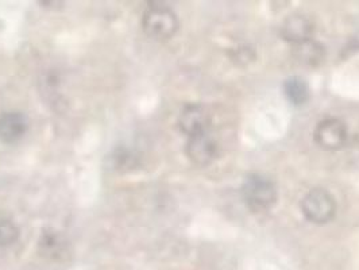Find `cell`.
Segmentation results:
<instances>
[{"instance_id": "6da1fadb", "label": "cell", "mask_w": 359, "mask_h": 270, "mask_svg": "<svg viewBox=\"0 0 359 270\" xmlns=\"http://www.w3.org/2000/svg\"><path fill=\"white\" fill-rule=\"evenodd\" d=\"M144 34L157 41H166L179 30V19L168 6L162 3H149L142 18Z\"/></svg>"}, {"instance_id": "7a4b0ae2", "label": "cell", "mask_w": 359, "mask_h": 270, "mask_svg": "<svg viewBox=\"0 0 359 270\" xmlns=\"http://www.w3.org/2000/svg\"><path fill=\"white\" fill-rule=\"evenodd\" d=\"M242 195L248 207L255 212L268 211L277 200L274 184L261 175H252L246 179L242 187Z\"/></svg>"}, {"instance_id": "3957f363", "label": "cell", "mask_w": 359, "mask_h": 270, "mask_svg": "<svg viewBox=\"0 0 359 270\" xmlns=\"http://www.w3.org/2000/svg\"><path fill=\"white\" fill-rule=\"evenodd\" d=\"M302 210L308 220L323 224L335 216L337 204L330 192L322 188H315L303 198Z\"/></svg>"}, {"instance_id": "277c9868", "label": "cell", "mask_w": 359, "mask_h": 270, "mask_svg": "<svg viewBox=\"0 0 359 270\" xmlns=\"http://www.w3.org/2000/svg\"><path fill=\"white\" fill-rule=\"evenodd\" d=\"M347 127L337 118L322 121L315 130V141L325 150H337L347 142Z\"/></svg>"}, {"instance_id": "5b68a950", "label": "cell", "mask_w": 359, "mask_h": 270, "mask_svg": "<svg viewBox=\"0 0 359 270\" xmlns=\"http://www.w3.org/2000/svg\"><path fill=\"white\" fill-rule=\"evenodd\" d=\"M187 156L198 166H205L217 157V144L208 131L188 137Z\"/></svg>"}, {"instance_id": "8992f818", "label": "cell", "mask_w": 359, "mask_h": 270, "mask_svg": "<svg viewBox=\"0 0 359 270\" xmlns=\"http://www.w3.org/2000/svg\"><path fill=\"white\" fill-rule=\"evenodd\" d=\"M29 130L25 114L19 111H7L0 115V141L6 144H18Z\"/></svg>"}, {"instance_id": "52a82bcc", "label": "cell", "mask_w": 359, "mask_h": 270, "mask_svg": "<svg viewBox=\"0 0 359 270\" xmlns=\"http://www.w3.org/2000/svg\"><path fill=\"white\" fill-rule=\"evenodd\" d=\"M208 123H210V116L205 108L200 104H188L180 114V128L188 137L208 131V126H210Z\"/></svg>"}, {"instance_id": "ba28073f", "label": "cell", "mask_w": 359, "mask_h": 270, "mask_svg": "<svg viewBox=\"0 0 359 270\" xmlns=\"http://www.w3.org/2000/svg\"><path fill=\"white\" fill-rule=\"evenodd\" d=\"M281 34L284 39L292 42L293 45L304 42L306 39H311L313 34V25L306 15L302 14H293L289 18L285 19L283 25Z\"/></svg>"}, {"instance_id": "9c48e42d", "label": "cell", "mask_w": 359, "mask_h": 270, "mask_svg": "<svg viewBox=\"0 0 359 270\" xmlns=\"http://www.w3.org/2000/svg\"><path fill=\"white\" fill-rule=\"evenodd\" d=\"M293 55L297 58V61L309 65V67H316L323 61L324 48L322 43L311 39H306L304 42L293 45Z\"/></svg>"}, {"instance_id": "30bf717a", "label": "cell", "mask_w": 359, "mask_h": 270, "mask_svg": "<svg viewBox=\"0 0 359 270\" xmlns=\"http://www.w3.org/2000/svg\"><path fill=\"white\" fill-rule=\"evenodd\" d=\"M284 92L287 100L294 106L304 104L309 97V90L306 81L302 77H290L284 84Z\"/></svg>"}, {"instance_id": "8fae6325", "label": "cell", "mask_w": 359, "mask_h": 270, "mask_svg": "<svg viewBox=\"0 0 359 270\" xmlns=\"http://www.w3.org/2000/svg\"><path fill=\"white\" fill-rule=\"evenodd\" d=\"M39 250L43 255H48L50 258H57L62 255L65 250L64 239L54 231L43 233L39 239Z\"/></svg>"}, {"instance_id": "7c38bea8", "label": "cell", "mask_w": 359, "mask_h": 270, "mask_svg": "<svg viewBox=\"0 0 359 270\" xmlns=\"http://www.w3.org/2000/svg\"><path fill=\"white\" fill-rule=\"evenodd\" d=\"M19 239L18 226L10 219H0V248L14 245Z\"/></svg>"}, {"instance_id": "4fadbf2b", "label": "cell", "mask_w": 359, "mask_h": 270, "mask_svg": "<svg viewBox=\"0 0 359 270\" xmlns=\"http://www.w3.org/2000/svg\"><path fill=\"white\" fill-rule=\"evenodd\" d=\"M231 55H233V61H236L239 65H243L245 62L252 61V50L250 48L235 49Z\"/></svg>"}, {"instance_id": "5bb4252c", "label": "cell", "mask_w": 359, "mask_h": 270, "mask_svg": "<svg viewBox=\"0 0 359 270\" xmlns=\"http://www.w3.org/2000/svg\"><path fill=\"white\" fill-rule=\"evenodd\" d=\"M348 48H350V49H347V50H359V36L358 38H354V39L351 41V43H350Z\"/></svg>"}]
</instances>
